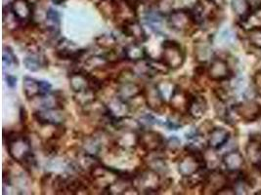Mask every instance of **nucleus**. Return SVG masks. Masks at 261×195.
Masks as SVG:
<instances>
[{
    "instance_id": "obj_29",
    "label": "nucleus",
    "mask_w": 261,
    "mask_h": 195,
    "mask_svg": "<svg viewBox=\"0 0 261 195\" xmlns=\"http://www.w3.org/2000/svg\"><path fill=\"white\" fill-rule=\"evenodd\" d=\"M96 44L100 47V48L104 49L106 51H111L114 49L118 48L119 44H118V40L117 38L114 37L113 35H109V34H104L101 35L98 37H96Z\"/></svg>"
},
{
    "instance_id": "obj_36",
    "label": "nucleus",
    "mask_w": 261,
    "mask_h": 195,
    "mask_svg": "<svg viewBox=\"0 0 261 195\" xmlns=\"http://www.w3.org/2000/svg\"><path fill=\"white\" fill-rule=\"evenodd\" d=\"M251 82H252L253 89L257 93V96H261V70L257 71L251 76Z\"/></svg>"
},
{
    "instance_id": "obj_35",
    "label": "nucleus",
    "mask_w": 261,
    "mask_h": 195,
    "mask_svg": "<svg viewBox=\"0 0 261 195\" xmlns=\"http://www.w3.org/2000/svg\"><path fill=\"white\" fill-rule=\"evenodd\" d=\"M180 145H181V142L178 138L171 137L166 141L164 150L167 153H176L180 149Z\"/></svg>"
},
{
    "instance_id": "obj_33",
    "label": "nucleus",
    "mask_w": 261,
    "mask_h": 195,
    "mask_svg": "<svg viewBox=\"0 0 261 195\" xmlns=\"http://www.w3.org/2000/svg\"><path fill=\"white\" fill-rule=\"evenodd\" d=\"M248 36V40H249V44L253 47V48L260 50L261 51V28L259 29H254L249 32H246Z\"/></svg>"
},
{
    "instance_id": "obj_27",
    "label": "nucleus",
    "mask_w": 261,
    "mask_h": 195,
    "mask_svg": "<svg viewBox=\"0 0 261 195\" xmlns=\"http://www.w3.org/2000/svg\"><path fill=\"white\" fill-rule=\"evenodd\" d=\"M60 14L58 11L50 8L45 17V29L52 37H57L60 32Z\"/></svg>"
},
{
    "instance_id": "obj_13",
    "label": "nucleus",
    "mask_w": 261,
    "mask_h": 195,
    "mask_svg": "<svg viewBox=\"0 0 261 195\" xmlns=\"http://www.w3.org/2000/svg\"><path fill=\"white\" fill-rule=\"evenodd\" d=\"M34 118L41 126H59L66 120L63 109H44L34 113Z\"/></svg>"
},
{
    "instance_id": "obj_12",
    "label": "nucleus",
    "mask_w": 261,
    "mask_h": 195,
    "mask_svg": "<svg viewBox=\"0 0 261 195\" xmlns=\"http://www.w3.org/2000/svg\"><path fill=\"white\" fill-rule=\"evenodd\" d=\"M10 10L16 20L21 25H28L33 23L34 7L29 0H13L10 4Z\"/></svg>"
},
{
    "instance_id": "obj_18",
    "label": "nucleus",
    "mask_w": 261,
    "mask_h": 195,
    "mask_svg": "<svg viewBox=\"0 0 261 195\" xmlns=\"http://www.w3.org/2000/svg\"><path fill=\"white\" fill-rule=\"evenodd\" d=\"M231 138V133L223 127H214L207 134L206 145L208 147L218 150L225 146Z\"/></svg>"
},
{
    "instance_id": "obj_30",
    "label": "nucleus",
    "mask_w": 261,
    "mask_h": 195,
    "mask_svg": "<svg viewBox=\"0 0 261 195\" xmlns=\"http://www.w3.org/2000/svg\"><path fill=\"white\" fill-rule=\"evenodd\" d=\"M156 85L159 87V89H160V91H161L163 97L166 100V103L169 102L170 98L172 97V95H173V93L175 92L176 87H177V85L173 84V83L170 82V81H162L161 83H158Z\"/></svg>"
},
{
    "instance_id": "obj_10",
    "label": "nucleus",
    "mask_w": 261,
    "mask_h": 195,
    "mask_svg": "<svg viewBox=\"0 0 261 195\" xmlns=\"http://www.w3.org/2000/svg\"><path fill=\"white\" fill-rule=\"evenodd\" d=\"M143 97L147 108L155 113L163 114L166 110V102L156 84L150 83L144 87Z\"/></svg>"
},
{
    "instance_id": "obj_25",
    "label": "nucleus",
    "mask_w": 261,
    "mask_h": 195,
    "mask_svg": "<svg viewBox=\"0 0 261 195\" xmlns=\"http://www.w3.org/2000/svg\"><path fill=\"white\" fill-rule=\"evenodd\" d=\"M46 58L39 52L31 51V54L24 58V64L27 70L37 72L46 66Z\"/></svg>"
},
{
    "instance_id": "obj_21",
    "label": "nucleus",
    "mask_w": 261,
    "mask_h": 195,
    "mask_svg": "<svg viewBox=\"0 0 261 195\" xmlns=\"http://www.w3.org/2000/svg\"><path fill=\"white\" fill-rule=\"evenodd\" d=\"M85 54V50L74 48L71 42L63 43V40L58 42L56 49V56L61 60H69L71 61H79Z\"/></svg>"
},
{
    "instance_id": "obj_38",
    "label": "nucleus",
    "mask_w": 261,
    "mask_h": 195,
    "mask_svg": "<svg viewBox=\"0 0 261 195\" xmlns=\"http://www.w3.org/2000/svg\"><path fill=\"white\" fill-rule=\"evenodd\" d=\"M236 190L234 188V186L232 184H228L224 186L223 188H221L218 192L217 195H236Z\"/></svg>"
},
{
    "instance_id": "obj_15",
    "label": "nucleus",
    "mask_w": 261,
    "mask_h": 195,
    "mask_svg": "<svg viewBox=\"0 0 261 195\" xmlns=\"http://www.w3.org/2000/svg\"><path fill=\"white\" fill-rule=\"evenodd\" d=\"M208 110L206 99L201 94H192L188 104L187 114L193 120H200Z\"/></svg>"
},
{
    "instance_id": "obj_28",
    "label": "nucleus",
    "mask_w": 261,
    "mask_h": 195,
    "mask_svg": "<svg viewBox=\"0 0 261 195\" xmlns=\"http://www.w3.org/2000/svg\"><path fill=\"white\" fill-rule=\"evenodd\" d=\"M83 151L91 155L97 156L102 148V144H101V141L95 136H89L83 139Z\"/></svg>"
},
{
    "instance_id": "obj_20",
    "label": "nucleus",
    "mask_w": 261,
    "mask_h": 195,
    "mask_svg": "<svg viewBox=\"0 0 261 195\" xmlns=\"http://www.w3.org/2000/svg\"><path fill=\"white\" fill-rule=\"evenodd\" d=\"M191 95L192 94L190 92L177 86L175 92L173 93L172 97L170 98L168 102V104L172 109V111H176L182 114H185V113L187 114V109H188Z\"/></svg>"
},
{
    "instance_id": "obj_11",
    "label": "nucleus",
    "mask_w": 261,
    "mask_h": 195,
    "mask_svg": "<svg viewBox=\"0 0 261 195\" xmlns=\"http://www.w3.org/2000/svg\"><path fill=\"white\" fill-rule=\"evenodd\" d=\"M246 159L250 163L253 169L257 171L261 175L259 167L261 162V134L251 133L249 136L248 143L245 146Z\"/></svg>"
},
{
    "instance_id": "obj_2",
    "label": "nucleus",
    "mask_w": 261,
    "mask_h": 195,
    "mask_svg": "<svg viewBox=\"0 0 261 195\" xmlns=\"http://www.w3.org/2000/svg\"><path fill=\"white\" fill-rule=\"evenodd\" d=\"M132 185L137 193L156 194L163 186L161 174L147 167L133 175Z\"/></svg>"
},
{
    "instance_id": "obj_41",
    "label": "nucleus",
    "mask_w": 261,
    "mask_h": 195,
    "mask_svg": "<svg viewBox=\"0 0 261 195\" xmlns=\"http://www.w3.org/2000/svg\"><path fill=\"white\" fill-rule=\"evenodd\" d=\"M129 5H131L132 7H134L135 9H137V7H138V5L139 4H141V2H142V0H125Z\"/></svg>"
},
{
    "instance_id": "obj_40",
    "label": "nucleus",
    "mask_w": 261,
    "mask_h": 195,
    "mask_svg": "<svg viewBox=\"0 0 261 195\" xmlns=\"http://www.w3.org/2000/svg\"><path fill=\"white\" fill-rule=\"evenodd\" d=\"M6 81H7V84L9 87L13 88L14 86L16 85V81H17V78L13 75H8L6 76Z\"/></svg>"
},
{
    "instance_id": "obj_16",
    "label": "nucleus",
    "mask_w": 261,
    "mask_h": 195,
    "mask_svg": "<svg viewBox=\"0 0 261 195\" xmlns=\"http://www.w3.org/2000/svg\"><path fill=\"white\" fill-rule=\"evenodd\" d=\"M120 29L125 37H129L134 42L144 43L147 41L148 36L138 20L132 19L120 25Z\"/></svg>"
},
{
    "instance_id": "obj_31",
    "label": "nucleus",
    "mask_w": 261,
    "mask_h": 195,
    "mask_svg": "<svg viewBox=\"0 0 261 195\" xmlns=\"http://www.w3.org/2000/svg\"><path fill=\"white\" fill-rule=\"evenodd\" d=\"M147 167L158 172L161 175L166 174L167 172V166H166V162H165V159L159 157V156L148 160Z\"/></svg>"
},
{
    "instance_id": "obj_34",
    "label": "nucleus",
    "mask_w": 261,
    "mask_h": 195,
    "mask_svg": "<svg viewBox=\"0 0 261 195\" xmlns=\"http://www.w3.org/2000/svg\"><path fill=\"white\" fill-rule=\"evenodd\" d=\"M3 62L5 66H18L19 61L10 47L3 48Z\"/></svg>"
},
{
    "instance_id": "obj_1",
    "label": "nucleus",
    "mask_w": 261,
    "mask_h": 195,
    "mask_svg": "<svg viewBox=\"0 0 261 195\" xmlns=\"http://www.w3.org/2000/svg\"><path fill=\"white\" fill-rule=\"evenodd\" d=\"M4 143L7 145L9 156L24 166L27 170L36 166V160L32 148V143L25 135L19 132L4 134Z\"/></svg>"
},
{
    "instance_id": "obj_42",
    "label": "nucleus",
    "mask_w": 261,
    "mask_h": 195,
    "mask_svg": "<svg viewBox=\"0 0 261 195\" xmlns=\"http://www.w3.org/2000/svg\"><path fill=\"white\" fill-rule=\"evenodd\" d=\"M65 1H67V0H52V2H53L54 4H56V5H60V4L64 3Z\"/></svg>"
},
{
    "instance_id": "obj_22",
    "label": "nucleus",
    "mask_w": 261,
    "mask_h": 195,
    "mask_svg": "<svg viewBox=\"0 0 261 195\" xmlns=\"http://www.w3.org/2000/svg\"><path fill=\"white\" fill-rule=\"evenodd\" d=\"M194 56L200 64H205L212 61L215 55L208 41L198 40L194 45Z\"/></svg>"
},
{
    "instance_id": "obj_7",
    "label": "nucleus",
    "mask_w": 261,
    "mask_h": 195,
    "mask_svg": "<svg viewBox=\"0 0 261 195\" xmlns=\"http://www.w3.org/2000/svg\"><path fill=\"white\" fill-rule=\"evenodd\" d=\"M166 140L164 136L153 130L143 129L138 134V146L143 151L149 153H156L164 149Z\"/></svg>"
},
{
    "instance_id": "obj_39",
    "label": "nucleus",
    "mask_w": 261,
    "mask_h": 195,
    "mask_svg": "<svg viewBox=\"0 0 261 195\" xmlns=\"http://www.w3.org/2000/svg\"><path fill=\"white\" fill-rule=\"evenodd\" d=\"M215 7H217L218 9L223 8V6L225 5V0H208Z\"/></svg>"
},
{
    "instance_id": "obj_9",
    "label": "nucleus",
    "mask_w": 261,
    "mask_h": 195,
    "mask_svg": "<svg viewBox=\"0 0 261 195\" xmlns=\"http://www.w3.org/2000/svg\"><path fill=\"white\" fill-rule=\"evenodd\" d=\"M231 184L229 176L223 171L218 169L208 170L206 173L205 179L203 181L202 193L205 194H217V192L226 185Z\"/></svg>"
},
{
    "instance_id": "obj_14",
    "label": "nucleus",
    "mask_w": 261,
    "mask_h": 195,
    "mask_svg": "<svg viewBox=\"0 0 261 195\" xmlns=\"http://www.w3.org/2000/svg\"><path fill=\"white\" fill-rule=\"evenodd\" d=\"M246 160L247 159L240 150L233 149L223 154L221 157V163L228 173H238L245 169Z\"/></svg>"
},
{
    "instance_id": "obj_32",
    "label": "nucleus",
    "mask_w": 261,
    "mask_h": 195,
    "mask_svg": "<svg viewBox=\"0 0 261 195\" xmlns=\"http://www.w3.org/2000/svg\"><path fill=\"white\" fill-rule=\"evenodd\" d=\"M184 114L179 113L176 111H173V113L167 118L166 125L170 130H177L179 128H181L183 126V122H182V117Z\"/></svg>"
},
{
    "instance_id": "obj_17",
    "label": "nucleus",
    "mask_w": 261,
    "mask_h": 195,
    "mask_svg": "<svg viewBox=\"0 0 261 195\" xmlns=\"http://www.w3.org/2000/svg\"><path fill=\"white\" fill-rule=\"evenodd\" d=\"M69 80L70 87L74 94L91 89V74L84 70L74 71L70 73Z\"/></svg>"
},
{
    "instance_id": "obj_19",
    "label": "nucleus",
    "mask_w": 261,
    "mask_h": 195,
    "mask_svg": "<svg viewBox=\"0 0 261 195\" xmlns=\"http://www.w3.org/2000/svg\"><path fill=\"white\" fill-rule=\"evenodd\" d=\"M108 113L115 120L127 116V113L130 111V107L128 106V102L120 99L118 96L112 97L107 105Z\"/></svg>"
},
{
    "instance_id": "obj_26",
    "label": "nucleus",
    "mask_w": 261,
    "mask_h": 195,
    "mask_svg": "<svg viewBox=\"0 0 261 195\" xmlns=\"http://www.w3.org/2000/svg\"><path fill=\"white\" fill-rule=\"evenodd\" d=\"M231 9L239 21L245 20L252 11V5L249 0H232Z\"/></svg>"
},
{
    "instance_id": "obj_8",
    "label": "nucleus",
    "mask_w": 261,
    "mask_h": 195,
    "mask_svg": "<svg viewBox=\"0 0 261 195\" xmlns=\"http://www.w3.org/2000/svg\"><path fill=\"white\" fill-rule=\"evenodd\" d=\"M167 24L171 29L183 34H188L194 26H197L190 10L187 9H178L169 13L167 16Z\"/></svg>"
},
{
    "instance_id": "obj_4",
    "label": "nucleus",
    "mask_w": 261,
    "mask_h": 195,
    "mask_svg": "<svg viewBox=\"0 0 261 195\" xmlns=\"http://www.w3.org/2000/svg\"><path fill=\"white\" fill-rule=\"evenodd\" d=\"M161 59L169 70H178L185 61V51L177 41L166 39L162 43Z\"/></svg>"
},
{
    "instance_id": "obj_23",
    "label": "nucleus",
    "mask_w": 261,
    "mask_h": 195,
    "mask_svg": "<svg viewBox=\"0 0 261 195\" xmlns=\"http://www.w3.org/2000/svg\"><path fill=\"white\" fill-rule=\"evenodd\" d=\"M123 55L125 60L132 61L133 63L142 61L149 57L146 52V48L143 46L142 43H138L134 41L127 44L125 47H123Z\"/></svg>"
},
{
    "instance_id": "obj_3",
    "label": "nucleus",
    "mask_w": 261,
    "mask_h": 195,
    "mask_svg": "<svg viewBox=\"0 0 261 195\" xmlns=\"http://www.w3.org/2000/svg\"><path fill=\"white\" fill-rule=\"evenodd\" d=\"M231 117H237L246 123H252L261 119V105L254 99H245L243 102L231 106Z\"/></svg>"
},
{
    "instance_id": "obj_37",
    "label": "nucleus",
    "mask_w": 261,
    "mask_h": 195,
    "mask_svg": "<svg viewBox=\"0 0 261 195\" xmlns=\"http://www.w3.org/2000/svg\"><path fill=\"white\" fill-rule=\"evenodd\" d=\"M139 121L141 123V125H142L143 129L145 128V127H149V126H151V125H153V124H155L158 120H155V118H154L152 115H144L142 116L140 119H139Z\"/></svg>"
},
{
    "instance_id": "obj_6",
    "label": "nucleus",
    "mask_w": 261,
    "mask_h": 195,
    "mask_svg": "<svg viewBox=\"0 0 261 195\" xmlns=\"http://www.w3.org/2000/svg\"><path fill=\"white\" fill-rule=\"evenodd\" d=\"M205 169L207 168L203 159V152H192L186 150L185 155L179 160L178 172L183 178H189Z\"/></svg>"
},
{
    "instance_id": "obj_5",
    "label": "nucleus",
    "mask_w": 261,
    "mask_h": 195,
    "mask_svg": "<svg viewBox=\"0 0 261 195\" xmlns=\"http://www.w3.org/2000/svg\"><path fill=\"white\" fill-rule=\"evenodd\" d=\"M206 76L214 82H227L234 77V72L229 61L222 57L214 56L206 67Z\"/></svg>"
},
{
    "instance_id": "obj_24",
    "label": "nucleus",
    "mask_w": 261,
    "mask_h": 195,
    "mask_svg": "<svg viewBox=\"0 0 261 195\" xmlns=\"http://www.w3.org/2000/svg\"><path fill=\"white\" fill-rule=\"evenodd\" d=\"M23 92L28 100H34L42 96L41 81H38L30 76H25L23 79Z\"/></svg>"
}]
</instances>
